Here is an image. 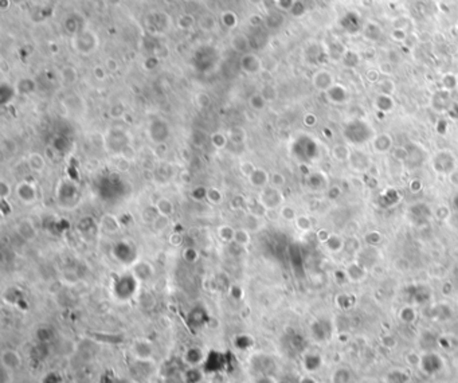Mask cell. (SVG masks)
<instances>
[{"instance_id":"obj_29","label":"cell","mask_w":458,"mask_h":383,"mask_svg":"<svg viewBox=\"0 0 458 383\" xmlns=\"http://www.w3.org/2000/svg\"><path fill=\"white\" fill-rule=\"evenodd\" d=\"M444 85L448 90L457 88V77H454L452 74H448L446 77H444Z\"/></svg>"},{"instance_id":"obj_30","label":"cell","mask_w":458,"mask_h":383,"mask_svg":"<svg viewBox=\"0 0 458 383\" xmlns=\"http://www.w3.org/2000/svg\"><path fill=\"white\" fill-rule=\"evenodd\" d=\"M207 198L210 199L211 202L219 203L222 200V194H220V191L218 188H210L208 192H207Z\"/></svg>"},{"instance_id":"obj_32","label":"cell","mask_w":458,"mask_h":383,"mask_svg":"<svg viewBox=\"0 0 458 383\" xmlns=\"http://www.w3.org/2000/svg\"><path fill=\"white\" fill-rule=\"evenodd\" d=\"M281 216L288 220H292L296 218V211L289 206H285L281 208Z\"/></svg>"},{"instance_id":"obj_10","label":"cell","mask_w":458,"mask_h":383,"mask_svg":"<svg viewBox=\"0 0 458 383\" xmlns=\"http://www.w3.org/2000/svg\"><path fill=\"white\" fill-rule=\"evenodd\" d=\"M18 196L24 204H31L35 200V188L31 184L23 182L22 184L18 186Z\"/></svg>"},{"instance_id":"obj_36","label":"cell","mask_w":458,"mask_h":383,"mask_svg":"<svg viewBox=\"0 0 458 383\" xmlns=\"http://www.w3.org/2000/svg\"><path fill=\"white\" fill-rule=\"evenodd\" d=\"M109 62H110V64H114L113 60H109ZM110 70H114V68H113V65H110Z\"/></svg>"},{"instance_id":"obj_1","label":"cell","mask_w":458,"mask_h":383,"mask_svg":"<svg viewBox=\"0 0 458 383\" xmlns=\"http://www.w3.org/2000/svg\"><path fill=\"white\" fill-rule=\"evenodd\" d=\"M344 136L348 142L359 146L364 142H370L374 136V130L371 125L367 124L363 120H352L350 121L346 128H344Z\"/></svg>"},{"instance_id":"obj_7","label":"cell","mask_w":458,"mask_h":383,"mask_svg":"<svg viewBox=\"0 0 458 383\" xmlns=\"http://www.w3.org/2000/svg\"><path fill=\"white\" fill-rule=\"evenodd\" d=\"M313 84H314V86L317 89L324 92H328L334 85L332 74L330 72H326V70H322V72L316 73V76L313 77Z\"/></svg>"},{"instance_id":"obj_23","label":"cell","mask_w":458,"mask_h":383,"mask_svg":"<svg viewBox=\"0 0 458 383\" xmlns=\"http://www.w3.org/2000/svg\"><path fill=\"white\" fill-rule=\"evenodd\" d=\"M342 60H344L347 66H356L359 64V56H356L354 52H346V54L342 56Z\"/></svg>"},{"instance_id":"obj_9","label":"cell","mask_w":458,"mask_h":383,"mask_svg":"<svg viewBox=\"0 0 458 383\" xmlns=\"http://www.w3.org/2000/svg\"><path fill=\"white\" fill-rule=\"evenodd\" d=\"M342 27L344 30H347L348 32L355 34L360 30L362 27V20L358 16V14L355 12H348L346 14V16L342 19Z\"/></svg>"},{"instance_id":"obj_33","label":"cell","mask_w":458,"mask_h":383,"mask_svg":"<svg viewBox=\"0 0 458 383\" xmlns=\"http://www.w3.org/2000/svg\"><path fill=\"white\" fill-rule=\"evenodd\" d=\"M207 192H208V190L204 188V187H196L192 191V198L196 199V200H200L204 196H207Z\"/></svg>"},{"instance_id":"obj_6","label":"cell","mask_w":458,"mask_h":383,"mask_svg":"<svg viewBox=\"0 0 458 383\" xmlns=\"http://www.w3.org/2000/svg\"><path fill=\"white\" fill-rule=\"evenodd\" d=\"M183 359H184L186 364L188 367H199L202 363H204L206 355L200 350V347H190L184 352Z\"/></svg>"},{"instance_id":"obj_4","label":"cell","mask_w":458,"mask_h":383,"mask_svg":"<svg viewBox=\"0 0 458 383\" xmlns=\"http://www.w3.org/2000/svg\"><path fill=\"white\" fill-rule=\"evenodd\" d=\"M432 167L440 174L453 172L456 168V159L450 152H440L432 159Z\"/></svg>"},{"instance_id":"obj_17","label":"cell","mask_w":458,"mask_h":383,"mask_svg":"<svg viewBox=\"0 0 458 383\" xmlns=\"http://www.w3.org/2000/svg\"><path fill=\"white\" fill-rule=\"evenodd\" d=\"M376 106L382 112H390L391 109L394 108V102L388 94H382L376 98Z\"/></svg>"},{"instance_id":"obj_31","label":"cell","mask_w":458,"mask_h":383,"mask_svg":"<svg viewBox=\"0 0 458 383\" xmlns=\"http://www.w3.org/2000/svg\"><path fill=\"white\" fill-rule=\"evenodd\" d=\"M62 379L56 372H48L42 378V383H62Z\"/></svg>"},{"instance_id":"obj_8","label":"cell","mask_w":458,"mask_h":383,"mask_svg":"<svg viewBox=\"0 0 458 383\" xmlns=\"http://www.w3.org/2000/svg\"><path fill=\"white\" fill-rule=\"evenodd\" d=\"M270 174L268 171H265L264 168H256L253 171V174L248 176V183L257 187V188H265L266 184L269 183Z\"/></svg>"},{"instance_id":"obj_11","label":"cell","mask_w":458,"mask_h":383,"mask_svg":"<svg viewBox=\"0 0 458 383\" xmlns=\"http://www.w3.org/2000/svg\"><path fill=\"white\" fill-rule=\"evenodd\" d=\"M27 163H28V167H30L31 171H34V172H42L44 167H46V162H44V158L42 155H39V154H31L28 156V160H27Z\"/></svg>"},{"instance_id":"obj_24","label":"cell","mask_w":458,"mask_h":383,"mask_svg":"<svg viewBox=\"0 0 458 383\" xmlns=\"http://www.w3.org/2000/svg\"><path fill=\"white\" fill-rule=\"evenodd\" d=\"M256 168L257 167H256L252 162H244V163L240 166V172H242V175H244V176H248V178L253 174V171L256 170Z\"/></svg>"},{"instance_id":"obj_35","label":"cell","mask_w":458,"mask_h":383,"mask_svg":"<svg viewBox=\"0 0 458 383\" xmlns=\"http://www.w3.org/2000/svg\"><path fill=\"white\" fill-rule=\"evenodd\" d=\"M454 204H456V207L458 208V194L456 195V198H454Z\"/></svg>"},{"instance_id":"obj_14","label":"cell","mask_w":458,"mask_h":383,"mask_svg":"<svg viewBox=\"0 0 458 383\" xmlns=\"http://www.w3.org/2000/svg\"><path fill=\"white\" fill-rule=\"evenodd\" d=\"M234 242L238 246H248L250 244V232L248 228H236L234 234Z\"/></svg>"},{"instance_id":"obj_2","label":"cell","mask_w":458,"mask_h":383,"mask_svg":"<svg viewBox=\"0 0 458 383\" xmlns=\"http://www.w3.org/2000/svg\"><path fill=\"white\" fill-rule=\"evenodd\" d=\"M0 362H2V367L8 372L18 371L23 366V360H22L20 354L16 350L7 348L3 350L0 354Z\"/></svg>"},{"instance_id":"obj_5","label":"cell","mask_w":458,"mask_h":383,"mask_svg":"<svg viewBox=\"0 0 458 383\" xmlns=\"http://www.w3.org/2000/svg\"><path fill=\"white\" fill-rule=\"evenodd\" d=\"M281 202H282L281 192L278 188H274V187H265L260 196V203L268 210H273L276 207H278Z\"/></svg>"},{"instance_id":"obj_25","label":"cell","mask_w":458,"mask_h":383,"mask_svg":"<svg viewBox=\"0 0 458 383\" xmlns=\"http://www.w3.org/2000/svg\"><path fill=\"white\" fill-rule=\"evenodd\" d=\"M11 192H12V188H11V186L8 184V182H0V196H2V199L4 200V199L8 198L10 195H11Z\"/></svg>"},{"instance_id":"obj_13","label":"cell","mask_w":458,"mask_h":383,"mask_svg":"<svg viewBox=\"0 0 458 383\" xmlns=\"http://www.w3.org/2000/svg\"><path fill=\"white\" fill-rule=\"evenodd\" d=\"M156 211H158V214H160V216H171L174 214V204L167 198L158 199V203H156Z\"/></svg>"},{"instance_id":"obj_37","label":"cell","mask_w":458,"mask_h":383,"mask_svg":"<svg viewBox=\"0 0 458 383\" xmlns=\"http://www.w3.org/2000/svg\"><path fill=\"white\" fill-rule=\"evenodd\" d=\"M457 88H458V77H457Z\"/></svg>"},{"instance_id":"obj_15","label":"cell","mask_w":458,"mask_h":383,"mask_svg":"<svg viewBox=\"0 0 458 383\" xmlns=\"http://www.w3.org/2000/svg\"><path fill=\"white\" fill-rule=\"evenodd\" d=\"M203 372H202L198 367H190L184 372V382L186 383H200Z\"/></svg>"},{"instance_id":"obj_3","label":"cell","mask_w":458,"mask_h":383,"mask_svg":"<svg viewBox=\"0 0 458 383\" xmlns=\"http://www.w3.org/2000/svg\"><path fill=\"white\" fill-rule=\"evenodd\" d=\"M154 346L146 339L136 340L132 346L133 356L140 362H150L154 358Z\"/></svg>"},{"instance_id":"obj_18","label":"cell","mask_w":458,"mask_h":383,"mask_svg":"<svg viewBox=\"0 0 458 383\" xmlns=\"http://www.w3.org/2000/svg\"><path fill=\"white\" fill-rule=\"evenodd\" d=\"M218 234H219V238H220L222 241H224V242L234 241L236 228H232V226H228V224H226V226H220V228H218Z\"/></svg>"},{"instance_id":"obj_27","label":"cell","mask_w":458,"mask_h":383,"mask_svg":"<svg viewBox=\"0 0 458 383\" xmlns=\"http://www.w3.org/2000/svg\"><path fill=\"white\" fill-rule=\"evenodd\" d=\"M211 142H212V146H214L215 148H219V150H222L223 146H226L227 140H226V138L223 136V134H212V138H211Z\"/></svg>"},{"instance_id":"obj_34","label":"cell","mask_w":458,"mask_h":383,"mask_svg":"<svg viewBox=\"0 0 458 383\" xmlns=\"http://www.w3.org/2000/svg\"><path fill=\"white\" fill-rule=\"evenodd\" d=\"M253 383H277V380L274 378H272V376H269V375H261V376L256 379Z\"/></svg>"},{"instance_id":"obj_19","label":"cell","mask_w":458,"mask_h":383,"mask_svg":"<svg viewBox=\"0 0 458 383\" xmlns=\"http://www.w3.org/2000/svg\"><path fill=\"white\" fill-rule=\"evenodd\" d=\"M168 224H170V216L158 214V216L154 218V220H152V228H154L156 232H163V230H166V228H168Z\"/></svg>"},{"instance_id":"obj_22","label":"cell","mask_w":458,"mask_h":383,"mask_svg":"<svg viewBox=\"0 0 458 383\" xmlns=\"http://www.w3.org/2000/svg\"><path fill=\"white\" fill-rule=\"evenodd\" d=\"M269 183L274 188H280V187H282L285 184V178H284L282 174L272 172L269 178Z\"/></svg>"},{"instance_id":"obj_21","label":"cell","mask_w":458,"mask_h":383,"mask_svg":"<svg viewBox=\"0 0 458 383\" xmlns=\"http://www.w3.org/2000/svg\"><path fill=\"white\" fill-rule=\"evenodd\" d=\"M375 146H376L378 151H380V152L388 151V148L391 146L390 136H387V134H382V136H378L376 140H375Z\"/></svg>"},{"instance_id":"obj_26","label":"cell","mask_w":458,"mask_h":383,"mask_svg":"<svg viewBox=\"0 0 458 383\" xmlns=\"http://www.w3.org/2000/svg\"><path fill=\"white\" fill-rule=\"evenodd\" d=\"M183 257L187 262H195L199 257V254H198L196 249H194V248H187L184 250V253H183Z\"/></svg>"},{"instance_id":"obj_12","label":"cell","mask_w":458,"mask_h":383,"mask_svg":"<svg viewBox=\"0 0 458 383\" xmlns=\"http://www.w3.org/2000/svg\"><path fill=\"white\" fill-rule=\"evenodd\" d=\"M326 94L330 96V98L334 102H344L347 100V90L342 85H334L330 90L326 92Z\"/></svg>"},{"instance_id":"obj_28","label":"cell","mask_w":458,"mask_h":383,"mask_svg":"<svg viewBox=\"0 0 458 383\" xmlns=\"http://www.w3.org/2000/svg\"><path fill=\"white\" fill-rule=\"evenodd\" d=\"M265 101L266 100L264 98V96L256 94L250 98V105H252L254 109H262L265 106Z\"/></svg>"},{"instance_id":"obj_16","label":"cell","mask_w":458,"mask_h":383,"mask_svg":"<svg viewBox=\"0 0 458 383\" xmlns=\"http://www.w3.org/2000/svg\"><path fill=\"white\" fill-rule=\"evenodd\" d=\"M18 232H19V234H20L22 237L26 238V240H32V238L35 237V234H36L34 226H32L30 222H27V220H23V222L19 224V226H18Z\"/></svg>"},{"instance_id":"obj_20","label":"cell","mask_w":458,"mask_h":383,"mask_svg":"<svg viewBox=\"0 0 458 383\" xmlns=\"http://www.w3.org/2000/svg\"><path fill=\"white\" fill-rule=\"evenodd\" d=\"M434 108L438 110H445L449 108V97L448 93H437L434 97Z\"/></svg>"}]
</instances>
